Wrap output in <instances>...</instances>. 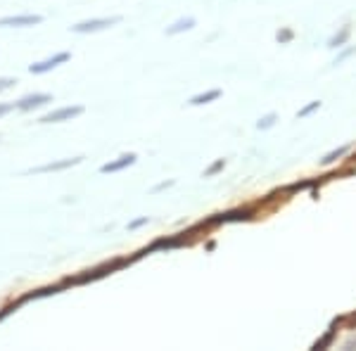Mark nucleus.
<instances>
[{
    "label": "nucleus",
    "mask_w": 356,
    "mask_h": 351,
    "mask_svg": "<svg viewBox=\"0 0 356 351\" xmlns=\"http://www.w3.org/2000/svg\"><path fill=\"white\" fill-rule=\"evenodd\" d=\"M138 162V154L136 152H126V154H119L117 159H112V162L102 164L100 171L102 174H119V171L129 169V166H134Z\"/></svg>",
    "instance_id": "obj_9"
},
{
    "label": "nucleus",
    "mask_w": 356,
    "mask_h": 351,
    "mask_svg": "<svg viewBox=\"0 0 356 351\" xmlns=\"http://www.w3.org/2000/svg\"><path fill=\"white\" fill-rule=\"evenodd\" d=\"M43 24L41 15H8L0 17V28H29Z\"/></svg>",
    "instance_id": "obj_7"
},
{
    "label": "nucleus",
    "mask_w": 356,
    "mask_h": 351,
    "mask_svg": "<svg viewBox=\"0 0 356 351\" xmlns=\"http://www.w3.org/2000/svg\"><path fill=\"white\" fill-rule=\"evenodd\" d=\"M50 102H53V95L48 93H29L15 102V109H19V112H33V109L50 105Z\"/></svg>",
    "instance_id": "obj_8"
},
{
    "label": "nucleus",
    "mask_w": 356,
    "mask_h": 351,
    "mask_svg": "<svg viewBox=\"0 0 356 351\" xmlns=\"http://www.w3.org/2000/svg\"><path fill=\"white\" fill-rule=\"evenodd\" d=\"M292 36H295V33H292V28H280V31L275 33V41H278V43H290Z\"/></svg>",
    "instance_id": "obj_18"
},
{
    "label": "nucleus",
    "mask_w": 356,
    "mask_h": 351,
    "mask_svg": "<svg viewBox=\"0 0 356 351\" xmlns=\"http://www.w3.org/2000/svg\"><path fill=\"white\" fill-rule=\"evenodd\" d=\"M354 53H356V45H354V48H347V50H342V53L335 57V62H332V65H335V67H337V65H342V62L347 60V57H352Z\"/></svg>",
    "instance_id": "obj_19"
},
{
    "label": "nucleus",
    "mask_w": 356,
    "mask_h": 351,
    "mask_svg": "<svg viewBox=\"0 0 356 351\" xmlns=\"http://www.w3.org/2000/svg\"><path fill=\"white\" fill-rule=\"evenodd\" d=\"M83 162V157H67V159H57V162H48L41 166H33V169H26V174H60V171H67L72 166H79Z\"/></svg>",
    "instance_id": "obj_6"
},
{
    "label": "nucleus",
    "mask_w": 356,
    "mask_h": 351,
    "mask_svg": "<svg viewBox=\"0 0 356 351\" xmlns=\"http://www.w3.org/2000/svg\"><path fill=\"white\" fill-rule=\"evenodd\" d=\"M275 119H278V117H275L273 112H271V114H266V117H261L259 122H257V129H259V131H266V129H271V126L275 124Z\"/></svg>",
    "instance_id": "obj_16"
},
{
    "label": "nucleus",
    "mask_w": 356,
    "mask_h": 351,
    "mask_svg": "<svg viewBox=\"0 0 356 351\" xmlns=\"http://www.w3.org/2000/svg\"><path fill=\"white\" fill-rule=\"evenodd\" d=\"M223 166H226V159H216L214 164L209 166V169L204 171V178H211V176H216L219 171H223Z\"/></svg>",
    "instance_id": "obj_17"
},
{
    "label": "nucleus",
    "mask_w": 356,
    "mask_h": 351,
    "mask_svg": "<svg viewBox=\"0 0 356 351\" xmlns=\"http://www.w3.org/2000/svg\"><path fill=\"white\" fill-rule=\"evenodd\" d=\"M69 60H72V55L62 50V53H55V55L45 57V60H41V62H33V65H29V72H31L33 76H41V74H48V72H53V69H57V67L67 65Z\"/></svg>",
    "instance_id": "obj_5"
},
{
    "label": "nucleus",
    "mask_w": 356,
    "mask_h": 351,
    "mask_svg": "<svg viewBox=\"0 0 356 351\" xmlns=\"http://www.w3.org/2000/svg\"><path fill=\"white\" fill-rule=\"evenodd\" d=\"M316 109H321V100H312L307 107H302L300 112H297V119H304V117H309V114H314Z\"/></svg>",
    "instance_id": "obj_14"
},
{
    "label": "nucleus",
    "mask_w": 356,
    "mask_h": 351,
    "mask_svg": "<svg viewBox=\"0 0 356 351\" xmlns=\"http://www.w3.org/2000/svg\"><path fill=\"white\" fill-rule=\"evenodd\" d=\"M195 17H181V19H176L174 24L166 26V36H178V33L183 31H191V28H195Z\"/></svg>",
    "instance_id": "obj_10"
},
{
    "label": "nucleus",
    "mask_w": 356,
    "mask_h": 351,
    "mask_svg": "<svg viewBox=\"0 0 356 351\" xmlns=\"http://www.w3.org/2000/svg\"><path fill=\"white\" fill-rule=\"evenodd\" d=\"M332 337H335V330H332V327H330V330H328V332H325V335H323V339H318V342L314 344V351H321V349H325V347H328V344L332 342Z\"/></svg>",
    "instance_id": "obj_15"
},
{
    "label": "nucleus",
    "mask_w": 356,
    "mask_h": 351,
    "mask_svg": "<svg viewBox=\"0 0 356 351\" xmlns=\"http://www.w3.org/2000/svg\"><path fill=\"white\" fill-rule=\"evenodd\" d=\"M349 36H352V28L349 26H342L340 33H332L330 41H328V48L335 50V48H344V43L349 41Z\"/></svg>",
    "instance_id": "obj_12"
},
{
    "label": "nucleus",
    "mask_w": 356,
    "mask_h": 351,
    "mask_svg": "<svg viewBox=\"0 0 356 351\" xmlns=\"http://www.w3.org/2000/svg\"><path fill=\"white\" fill-rule=\"evenodd\" d=\"M83 114V107L81 105H69V107H57L53 112L43 114L38 119V124H62V122H72V119L81 117Z\"/></svg>",
    "instance_id": "obj_4"
},
{
    "label": "nucleus",
    "mask_w": 356,
    "mask_h": 351,
    "mask_svg": "<svg viewBox=\"0 0 356 351\" xmlns=\"http://www.w3.org/2000/svg\"><path fill=\"white\" fill-rule=\"evenodd\" d=\"M147 223H150V218H147V216H140V218H136V221H131V223H129V230H138V228L147 226Z\"/></svg>",
    "instance_id": "obj_20"
},
{
    "label": "nucleus",
    "mask_w": 356,
    "mask_h": 351,
    "mask_svg": "<svg viewBox=\"0 0 356 351\" xmlns=\"http://www.w3.org/2000/svg\"><path fill=\"white\" fill-rule=\"evenodd\" d=\"M349 152V145H344V147H340V149H332V152H328L325 154L323 159H321V164H325V166H330V164H335L337 159L340 157H344V154Z\"/></svg>",
    "instance_id": "obj_13"
},
{
    "label": "nucleus",
    "mask_w": 356,
    "mask_h": 351,
    "mask_svg": "<svg viewBox=\"0 0 356 351\" xmlns=\"http://www.w3.org/2000/svg\"><path fill=\"white\" fill-rule=\"evenodd\" d=\"M200 226H195L191 230H186V233H176V235H169V238H159L154 240L150 247H145V250H140L143 254H152V252H159V250H178V247H186L193 243V235L197 233Z\"/></svg>",
    "instance_id": "obj_2"
},
{
    "label": "nucleus",
    "mask_w": 356,
    "mask_h": 351,
    "mask_svg": "<svg viewBox=\"0 0 356 351\" xmlns=\"http://www.w3.org/2000/svg\"><path fill=\"white\" fill-rule=\"evenodd\" d=\"M17 81L15 79H0V93H3V90H8V88H13Z\"/></svg>",
    "instance_id": "obj_21"
},
{
    "label": "nucleus",
    "mask_w": 356,
    "mask_h": 351,
    "mask_svg": "<svg viewBox=\"0 0 356 351\" xmlns=\"http://www.w3.org/2000/svg\"><path fill=\"white\" fill-rule=\"evenodd\" d=\"M122 17H95V19H86V22H79V24L72 26L74 33H97V31H105L114 24H119Z\"/></svg>",
    "instance_id": "obj_3"
},
{
    "label": "nucleus",
    "mask_w": 356,
    "mask_h": 351,
    "mask_svg": "<svg viewBox=\"0 0 356 351\" xmlns=\"http://www.w3.org/2000/svg\"><path fill=\"white\" fill-rule=\"evenodd\" d=\"M140 256H145V254H143V252H138V254H134V256H117V259H112V261H105V263H100V266H95V268L81 270L79 275L65 278V283H67V287L86 285V283H95V280H102V278H107V275L117 273V270H122V268H126V266H131V263L138 261Z\"/></svg>",
    "instance_id": "obj_1"
},
{
    "label": "nucleus",
    "mask_w": 356,
    "mask_h": 351,
    "mask_svg": "<svg viewBox=\"0 0 356 351\" xmlns=\"http://www.w3.org/2000/svg\"><path fill=\"white\" fill-rule=\"evenodd\" d=\"M219 97H221V90H219V88H211V90H207V93L193 95V97H191V100H188V105H191V107H200V105H209V102L219 100Z\"/></svg>",
    "instance_id": "obj_11"
},
{
    "label": "nucleus",
    "mask_w": 356,
    "mask_h": 351,
    "mask_svg": "<svg viewBox=\"0 0 356 351\" xmlns=\"http://www.w3.org/2000/svg\"><path fill=\"white\" fill-rule=\"evenodd\" d=\"M15 109V105H8V102H0V119L5 117V114H10Z\"/></svg>",
    "instance_id": "obj_22"
},
{
    "label": "nucleus",
    "mask_w": 356,
    "mask_h": 351,
    "mask_svg": "<svg viewBox=\"0 0 356 351\" xmlns=\"http://www.w3.org/2000/svg\"><path fill=\"white\" fill-rule=\"evenodd\" d=\"M171 186H174V181H164V183H159V186H154V188H152V193H162V190L171 188Z\"/></svg>",
    "instance_id": "obj_23"
}]
</instances>
